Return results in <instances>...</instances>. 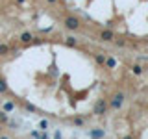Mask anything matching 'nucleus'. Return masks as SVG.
Segmentation results:
<instances>
[{"mask_svg": "<svg viewBox=\"0 0 148 139\" xmlns=\"http://www.w3.org/2000/svg\"><path fill=\"white\" fill-rule=\"evenodd\" d=\"M15 109V104H13V102H4V111H6V113H9V111H13Z\"/></svg>", "mask_w": 148, "mask_h": 139, "instance_id": "7", "label": "nucleus"}, {"mask_svg": "<svg viewBox=\"0 0 148 139\" xmlns=\"http://www.w3.org/2000/svg\"><path fill=\"white\" fill-rule=\"evenodd\" d=\"M39 128L41 130H46V128H48V122H46V120H41V122H39Z\"/></svg>", "mask_w": 148, "mask_h": 139, "instance_id": "14", "label": "nucleus"}, {"mask_svg": "<svg viewBox=\"0 0 148 139\" xmlns=\"http://www.w3.org/2000/svg\"><path fill=\"white\" fill-rule=\"evenodd\" d=\"M100 37H102L104 41H111V39H113V32L106 30V32H102V34H100Z\"/></svg>", "mask_w": 148, "mask_h": 139, "instance_id": "6", "label": "nucleus"}, {"mask_svg": "<svg viewBox=\"0 0 148 139\" xmlns=\"http://www.w3.org/2000/svg\"><path fill=\"white\" fill-rule=\"evenodd\" d=\"M124 139H132V136H126V137H124Z\"/></svg>", "mask_w": 148, "mask_h": 139, "instance_id": "20", "label": "nucleus"}, {"mask_svg": "<svg viewBox=\"0 0 148 139\" xmlns=\"http://www.w3.org/2000/svg\"><path fill=\"white\" fill-rule=\"evenodd\" d=\"M26 109H28V111H35V106H32V104H26Z\"/></svg>", "mask_w": 148, "mask_h": 139, "instance_id": "16", "label": "nucleus"}, {"mask_svg": "<svg viewBox=\"0 0 148 139\" xmlns=\"http://www.w3.org/2000/svg\"><path fill=\"white\" fill-rule=\"evenodd\" d=\"M95 58H96V61H98L100 65H104V63H106V56H102V54H96Z\"/></svg>", "mask_w": 148, "mask_h": 139, "instance_id": "10", "label": "nucleus"}, {"mask_svg": "<svg viewBox=\"0 0 148 139\" xmlns=\"http://www.w3.org/2000/svg\"><path fill=\"white\" fill-rule=\"evenodd\" d=\"M104 136H106V132L102 128H92L91 132H89V137L91 139H104Z\"/></svg>", "mask_w": 148, "mask_h": 139, "instance_id": "4", "label": "nucleus"}, {"mask_svg": "<svg viewBox=\"0 0 148 139\" xmlns=\"http://www.w3.org/2000/svg\"><path fill=\"white\" fill-rule=\"evenodd\" d=\"M32 137H34V139H39V132H32Z\"/></svg>", "mask_w": 148, "mask_h": 139, "instance_id": "17", "label": "nucleus"}, {"mask_svg": "<svg viewBox=\"0 0 148 139\" xmlns=\"http://www.w3.org/2000/svg\"><path fill=\"white\" fill-rule=\"evenodd\" d=\"M17 2H18V4H22V2H24V0H17Z\"/></svg>", "mask_w": 148, "mask_h": 139, "instance_id": "21", "label": "nucleus"}, {"mask_svg": "<svg viewBox=\"0 0 148 139\" xmlns=\"http://www.w3.org/2000/svg\"><path fill=\"white\" fill-rule=\"evenodd\" d=\"M56 139H61V133L59 132H56Z\"/></svg>", "mask_w": 148, "mask_h": 139, "instance_id": "18", "label": "nucleus"}, {"mask_svg": "<svg viewBox=\"0 0 148 139\" xmlns=\"http://www.w3.org/2000/svg\"><path fill=\"white\" fill-rule=\"evenodd\" d=\"M9 54V45H0V56H8Z\"/></svg>", "mask_w": 148, "mask_h": 139, "instance_id": "8", "label": "nucleus"}, {"mask_svg": "<svg viewBox=\"0 0 148 139\" xmlns=\"http://www.w3.org/2000/svg\"><path fill=\"white\" fill-rule=\"evenodd\" d=\"M6 120H8V115H6V111H0V122H6Z\"/></svg>", "mask_w": 148, "mask_h": 139, "instance_id": "12", "label": "nucleus"}, {"mask_svg": "<svg viewBox=\"0 0 148 139\" xmlns=\"http://www.w3.org/2000/svg\"><path fill=\"white\" fill-rule=\"evenodd\" d=\"M106 109H108V102H106L104 98H100V100L95 104V115H104Z\"/></svg>", "mask_w": 148, "mask_h": 139, "instance_id": "1", "label": "nucleus"}, {"mask_svg": "<svg viewBox=\"0 0 148 139\" xmlns=\"http://www.w3.org/2000/svg\"><path fill=\"white\" fill-rule=\"evenodd\" d=\"M65 26H67L69 30H76V28L80 26V21H78L76 17H67L65 19Z\"/></svg>", "mask_w": 148, "mask_h": 139, "instance_id": "3", "label": "nucleus"}, {"mask_svg": "<svg viewBox=\"0 0 148 139\" xmlns=\"http://www.w3.org/2000/svg\"><path fill=\"white\" fill-rule=\"evenodd\" d=\"M133 72H135V74H141V72H143V69L139 67V65H135V67H133Z\"/></svg>", "mask_w": 148, "mask_h": 139, "instance_id": "15", "label": "nucleus"}, {"mask_svg": "<svg viewBox=\"0 0 148 139\" xmlns=\"http://www.w3.org/2000/svg\"><path fill=\"white\" fill-rule=\"evenodd\" d=\"M0 130H2V126H0Z\"/></svg>", "mask_w": 148, "mask_h": 139, "instance_id": "23", "label": "nucleus"}, {"mask_svg": "<svg viewBox=\"0 0 148 139\" xmlns=\"http://www.w3.org/2000/svg\"><path fill=\"white\" fill-rule=\"evenodd\" d=\"M106 65L113 69V67H115V59H111V58H109V59H106Z\"/></svg>", "mask_w": 148, "mask_h": 139, "instance_id": "13", "label": "nucleus"}, {"mask_svg": "<svg viewBox=\"0 0 148 139\" xmlns=\"http://www.w3.org/2000/svg\"><path fill=\"white\" fill-rule=\"evenodd\" d=\"M6 91H8V83L4 78H0V93H6Z\"/></svg>", "mask_w": 148, "mask_h": 139, "instance_id": "9", "label": "nucleus"}, {"mask_svg": "<svg viewBox=\"0 0 148 139\" xmlns=\"http://www.w3.org/2000/svg\"><path fill=\"white\" fill-rule=\"evenodd\" d=\"M0 139H9V137H0Z\"/></svg>", "mask_w": 148, "mask_h": 139, "instance_id": "22", "label": "nucleus"}, {"mask_svg": "<svg viewBox=\"0 0 148 139\" xmlns=\"http://www.w3.org/2000/svg\"><path fill=\"white\" fill-rule=\"evenodd\" d=\"M46 2H50V4H56V2H58V0H46Z\"/></svg>", "mask_w": 148, "mask_h": 139, "instance_id": "19", "label": "nucleus"}, {"mask_svg": "<svg viewBox=\"0 0 148 139\" xmlns=\"http://www.w3.org/2000/svg\"><path fill=\"white\" fill-rule=\"evenodd\" d=\"M67 45L69 46H76V39H74V37H67Z\"/></svg>", "mask_w": 148, "mask_h": 139, "instance_id": "11", "label": "nucleus"}, {"mask_svg": "<svg viewBox=\"0 0 148 139\" xmlns=\"http://www.w3.org/2000/svg\"><path fill=\"white\" fill-rule=\"evenodd\" d=\"M32 41H34V35H32L30 32H24V34H21V43L28 45V43H32Z\"/></svg>", "mask_w": 148, "mask_h": 139, "instance_id": "5", "label": "nucleus"}, {"mask_svg": "<svg viewBox=\"0 0 148 139\" xmlns=\"http://www.w3.org/2000/svg\"><path fill=\"white\" fill-rule=\"evenodd\" d=\"M122 104H124V95H122V93L115 95V96H113V100H111V108H113V109H119Z\"/></svg>", "mask_w": 148, "mask_h": 139, "instance_id": "2", "label": "nucleus"}]
</instances>
